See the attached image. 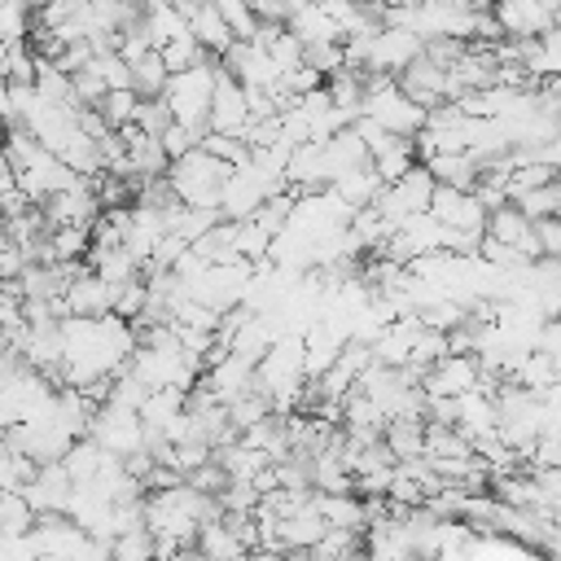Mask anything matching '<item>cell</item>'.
Segmentation results:
<instances>
[{
  "instance_id": "obj_9",
  "label": "cell",
  "mask_w": 561,
  "mask_h": 561,
  "mask_svg": "<svg viewBox=\"0 0 561 561\" xmlns=\"http://www.w3.org/2000/svg\"><path fill=\"white\" fill-rule=\"evenodd\" d=\"M136 127L145 131V136H167L171 127H175V114H171V105H167V96L162 101H140V110H136Z\"/></svg>"
},
{
  "instance_id": "obj_6",
  "label": "cell",
  "mask_w": 561,
  "mask_h": 561,
  "mask_svg": "<svg viewBox=\"0 0 561 561\" xmlns=\"http://www.w3.org/2000/svg\"><path fill=\"white\" fill-rule=\"evenodd\" d=\"M425 430H430L425 421H390L386 425V447L399 456V465L425 456Z\"/></svg>"
},
{
  "instance_id": "obj_2",
  "label": "cell",
  "mask_w": 561,
  "mask_h": 561,
  "mask_svg": "<svg viewBox=\"0 0 561 561\" xmlns=\"http://www.w3.org/2000/svg\"><path fill=\"white\" fill-rule=\"evenodd\" d=\"M430 215L451 228V232H486V206L478 202V193H460V188H434V202H430Z\"/></svg>"
},
{
  "instance_id": "obj_8",
  "label": "cell",
  "mask_w": 561,
  "mask_h": 561,
  "mask_svg": "<svg viewBox=\"0 0 561 561\" xmlns=\"http://www.w3.org/2000/svg\"><path fill=\"white\" fill-rule=\"evenodd\" d=\"M114 561H158V535L149 526H136L114 539Z\"/></svg>"
},
{
  "instance_id": "obj_4",
  "label": "cell",
  "mask_w": 561,
  "mask_h": 561,
  "mask_svg": "<svg viewBox=\"0 0 561 561\" xmlns=\"http://www.w3.org/2000/svg\"><path fill=\"white\" fill-rule=\"evenodd\" d=\"M425 171L434 175V184L460 188V193H473L478 180H482V167H478L473 158H465V153H438V158L425 162Z\"/></svg>"
},
{
  "instance_id": "obj_1",
  "label": "cell",
  "mask_w": 561,
  "mask_h": 561,
  "mask_svg": "<svg viewBox=\"0 0 561 561\" xmlns=\"http://www.w3.org/2000/svg\"><path fill=\"white\" fill-rule=\"evenodd\" d=\"M232 175H237V167L210 158L206 149H193L188 158L171 162V171H167L175 197H180L188 210H219V215H224V188H228Z\"/></svg>"
},
{
  "instance_id": "obj_3",
  "label": "cell",
  "mask_w": 561,
  "mask_h": 561,
  "mask_svg": "<svg viewBox=\"0 0 561 561\" xmlns=\"http://www.w3.org/2000/svg\"><path fill=\"white\" fill-rule=\"evenodd\" d=\"M210 131L219 136H241L250 131V92L219 70V83H215V105H210Z\"/></svg>"
},
{
  "instance_id": "obj_5",
  "label": "cell",
  "mask_w": 561,
  "mask_h": 561,
  "mask_svg": "<svg viewBox=\"0 0 561 561\" xmlns=\"http://www.w3.org/2000/svg\"><path fill=\"white\" fill-rule=\"evenodd\" d=\"M167 83H171V70H167L162 53H149V57H140L131 66V92L140 101H162L167 96Z\"/></svg>"
},
{
  "instance_id": "obj_7",
  "label": "cell",
  "mask_w": 561,
  "mask_h": 561,
  "mask_svg": "<svg viewBox=\"0 0 561 561\" xmlns=\"http://www.w3.org/2000/svg\"><path fill=\"white\" fill-rule=\"evenodd\" d=\"M197 552H202L206 561H237V557H245V548L237 543V535H232L224 522L202 526V535H197Z\"/></svg>"
}]
</instances>
